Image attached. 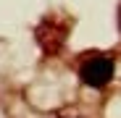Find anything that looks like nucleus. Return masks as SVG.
Wrapping results in <instances>:
<instances>
[{"label": "nucleus", "instance_id": "1", "mask_svg": "<svg viewBox=\"0 0 121 118\" xmlns=\"http://www.w3.org/2000/svg\"><path fill=\"white\" fill-rule=\"evenodd\" d=\"M113 71H116V66H113V61L111 58H90V61L82 66V71H79V76H82V81L87 84V87H95V89H100V87H105L111 79H113Z\"/></svg>", "mask_w": 121, "mask_h": 118}]
</instances>
